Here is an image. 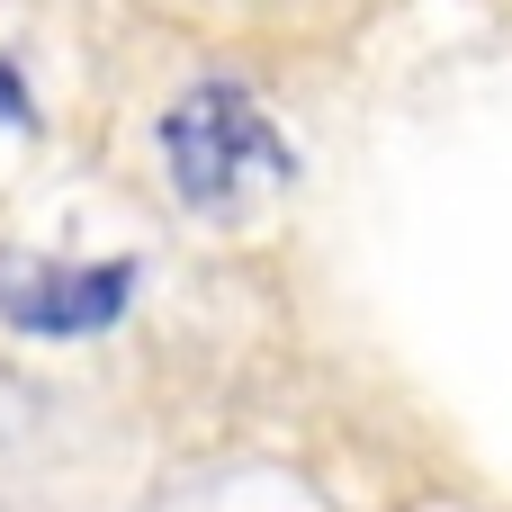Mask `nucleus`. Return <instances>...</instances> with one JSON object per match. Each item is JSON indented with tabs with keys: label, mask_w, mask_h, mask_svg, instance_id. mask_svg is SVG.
<instances>
[{
	"label": "nucleus",
	"mask_w": 512,
	"mask_h": 512,
	"mask_svg": "<svg viewBox=\"0 0 512 512\" xmlns=\"http://www.w3.org/2000/svg\"><path fill=\"white\" fill-rule=\"evenodd\" d=\"M153 153H162V180L189 216L225 225L243 216L261 189H288L297 180V144L279 135V117L243 90V81H189L162 126H153Z\"/></svg>",
	"instance_id": "1"
},
{
	"label": "nucleus",
	"mask_w": 512,
	"mask_h": 512,
	"mask_svg": "<svg viewBox=\"0 0 512 512\" xmlns=\"http://www.w3.org/2000/svg\"><path fill=\"white\" fill-rule=\"evenodd\" d=\"M135 261H54L27 243H0V324L27 342H90L135 306Z\"/></svg>",
	"instance_id": "2"
},
{
	"label": "nucleus",
	"mask_w": 512,
	"mask_h": 512,
	"mask_svg": "<svg viewBox=\"0 0 512 512\" xmlns=\"http://www.w3.org/2000/svg\"><path fill=\"white\" fill-rule=\"evenodd\" d=\"M0 117H9V126H18V135H27V126H36V108H27V81H18V72H9V63H0Z\"/></svg>",
	"instance_id": "3"
}]
</instances>
